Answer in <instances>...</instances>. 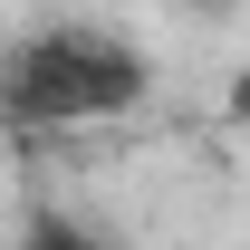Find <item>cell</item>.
<instances>
[{
    "label": "cell",
    "mask_w": 250,
    "mask_h": 250,
    "mask_svg": "<svg viewBox=\"0 0 250 250\" xmlns=\"http://www.w3.org/2000/svg\"><path fill=\"white\" fill-rule=\"evenodd\" d=\"M154 87L145 48L96 20H48V29L10 39L0 48V116L10 125H106V116H135Z\"/></svg>",
    "instance_id": "6da1fadb"
}]
</instances>
